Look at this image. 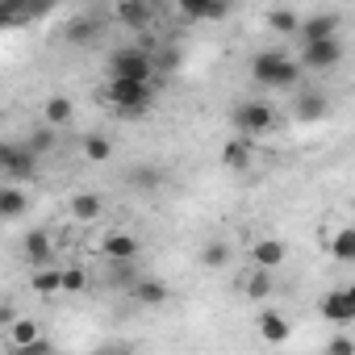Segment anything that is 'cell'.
Masks as SVG:
<instances>
[{
	"label": "cell",
	"mask_w": 355,
	"mask_h": 355,
	"mask_svg": "<svg viewBox=\"0 0 355 355\" xmlns=\"http://www.w3.org/2000/svg\"><path fill=\"white\" fill-rule=\"evenodd\" d=\"M251 80L259 88H297L301 84V63H293L284 51H263L251 59Z\"/></svg>",
	"instance_id": "cell-1"
},
{
	"label": "cell",
	"mask_w": 355,
	"mask_h": 355,
	"mask_svg": "<svg viewBox=\"0 0 355 355\" xmlns=\"http://www.w3.org/2000/svg\"><path fill=\"white\" fill-rule=\"evenodd\" d=\"M105 96H109V105H113L117 113H125V117H142V113H146V105H150V84H146V80L113 76V80H109V88H105Z\"/></svg>",
	"instance_id": "cell-2"
},
{
	"label": "cell",
	"mask_w": 355,
	"mask_h": 355,
	"mask_svg": "<svg viewBox=\"0 0 355 355\" xmlns=\"http://www.w3.org/2000/svg\"><path fill=\"white\" fill-rule=\"evenodd\" d=\"M230 125H234V134H247V138L272 134V130H276V109H272L268 101H243V105L230 113Z\"/></svg>",
	"instance_id": "cell-3"
},
{
	"label": "cell",
	"mask_w": 355,
	"mask_h": 355,
	"mask_svg": "<svg viewBox=\"0 0 355 355\" xmlns=\"http://www.w3.org/2000/svg\"><path fill=\"white\" fill-rule=\"evenodd\" d=\"M338 59H343V42H338V38L301 42V67H305V71H330Z\"/></svg>",
	"instance_id": "cell-4"
},
{
	"label": "cell",
	"mask_w": 355,
	"mask_h": 355,
	"mask_svg": "<svg viewBox=\"0 0 355 355\" xmlns=\"http://www.w3.org/2000/svg\"><path fill=\"white\" fill-rule=\"evenodd\" d=\"M150 71H155V63H150L146 51L125 46V51H113L109 55V76H125V80H146L150 84Z\"/></svg>",
	"instance_id": "cell-5"
},
{
	"label": "cell",
	"mask_w": 355,
	"mask_h": 355,
	"mask_svg": "<svg viewBox=\"0 0 355 355\" xmlns=\"http://www.w3.org/2000/svg\"><path fill=\"white\" fill-rule=\"evenodd\" d=\"M0 167H5L9 180H34V175H38V155L30 146L5 142V146H0Z\"/></svg>",
	"instance_id": "cell-6"
},
{
	"label": "cell",
	"mask_w": 355,
	"mask_h": 355,
	"mask_svg": "<svg viewBox=\"0 0 355 355\" xmlns=\"http://www.w3.org/2000/svg\"><path fill=\"white\" fill-rule=\"evenodd\" d=\"M326 109H330V101H326L318 88H301V92H297V105H293L297 121H322Z\"/></svg>",
	"instance_id": "cell-7"
},
{
	"label": "cell",
	"mask_w": 355,
	"mask_h": 355,
	"mask_svg": "<svg viewBox=\"0 0 355 355\" xmlns=\"http://www.w3.org/2000/svg\"><path fill=\"white\" fill-rule=\"evenodd\" d=\"M322 318L326 322H355V301L347 297V288H334V293H326L322 297Z\"/></svg>",
	"instance_id": "cell-8"
},
{
	"label": "cell",
	"mask_w": 355,
	"mask_h": 355,
	"mask_svg": "<svg viewBox=\"0 0 355 355\" xmlns=\"http://www.w3.org/2000/svg\"><path fill=\"white\" fill-rule=\"evenodd\" d=\"M297 38H301V42H313V38H338V17H334V13H313V17L301 21Z\"/></svg>",
	"instance_id": "cell-9"
},
{
	"label": "cell",
	"mask_w": 355,
	"mask_h": 355,
	"mask_svg": "<svg viewBox=\"0 0 355 355\" xmlns=\"http://www.w3.org/2000/svg\"><path fill=\"white\" fill-rule=\"evenodd\" d=\"M251 159H255V146H251L247 134H239V138H230V142L222 146V163H226L230 171H247Z\"/></svg>",
	"instance_id": "cell-10"
},
{
	"label": "cell",
	"mask_w": 355,
	"mask_h": 355,
	"mask_svg": "<svg viewBox=\"0 0 355 355\" xmlns=\"http://www.w3.org/2000/svg\"><path fill=\"white\" fill-rule=\"evenodd\" d=\"M117 21L130 30H142V26H150V5L146 0H117Z\"/></svg>",
	"instance_id": "cell-11"
},
{
	"label": "cell",
	"mask_w": 355,
	"mask_h": 355,
	"mask_svg": "<svg viewBox=\"0 0 355 355\" xmlns=\"http://www.w3.org/2000/svg\"><path fill=\"white\" fill-rule=\"evenodd\" d=\"M71 214H76V222H101L105 197H101V193H76V197H71Z\"/></svg>",
	"instance_id": "cell-12"
},
{
	"label": "cell",
	"mask_w": 355,
	"mask_h": 355,
	"mask_svg": "<svg viewBox=\"0 0 355 355\" xmlns=\"http://www.w3.org/2000/svg\"><path fill=\"white\" fill-rule=\"evenodd\" d=\"M284 243L280 239H259L255 247H251V259H255V268H280L284 263Z\"/></svg>",
	"instance_id": "cell-13"
},
{
	"label": "cell",
	"mask_w": 355,
	"mask_h": 355,
	"mask_svg": "<svg viewBox=\"0 0 355 355\" xmlns=\"http://www.w3.org/2000/svg\"><path fill=\"white\" fill-rule=\"evenodd\" d=\"M259 334L272 343V347H280V343H288V322H284V313H276V309H263L259 313Z\"/></svg>",
	"instance_id": "cell-14"
},
{
	"label": "cell",
	"mask_w": 355,
	"mask_h": 355,
	"mask_svg": "<svg viewBox=\"0 0 355 355\" xmlns=\"http://www.w3.org/2000/svg\"><path fill=\"white\" fill-rule=\"evenodd\" d=\"M101 255H109V259L125 263V259H134V255H138V239H134V234H109V239L101 243Z\"/></svg>",
	"instance_id": "cell-15"
},
{
	"label": "cell",
	"mask_w": 355,
	"mask_h": 355,
	"mask_svg": "<svg viewBox=\"0 0 355 355\" xmlns=\"http://www.w3.org/2000/svg\"><path fill=\"white\" fill-rule=\"evenodd\" d=\"M26 209H30V201H26L21 189H0V218L5 222H17Z\"/></svg>",
	"instance_id": "cell-16"
},
{
	"label": "cell",
	"mask_w": 355,
	"mask_h": 355,
	"mask_svg": "<svg viewBox=\"0 0 355 355\" xmlns=\"http://www.w3.org/2000/svg\"><path fill=\"white\" fill-rule=\"evenodd\" d=\"M51 255H55V247H51V239H46V230H30V234H26V259L42 268V263L51 259Z\"/></svg>",
	"instance_id": "cell-17"
},
{
	"label": "cell",
	"mask_w": 355,
	"mask_h": 355,
	"mask_svg": "<svg viewBox=\"0 0 355 355\" xmlns=\"http://www.w3.org/2000/svg\"><path fill=\"white\" fill-rule=\"evenodd\" d=\"M130 293L138 305H167V284H159V280H138V284H130Z\"/></svg>",
	"instance_id": "cell-18"
},
{
	"label": "cell",
	"mask_w": 355,
	"mask_h": 355,
	"mask_svg": "<svg viewBox=\"0 0 355 355\" xmlns=\"http://www.w3.org/2000/svg\"><path fill=\"white\" fill-rule=\"evenodd\" d=\"M180 13H189L193 21H209V17H222V0H175Z\"/></svg>",
	"instance_id": "cell-19"
},
{
	"label": "cell",
	"mask_w": 355,
	"mask_h": 355,
	"mask_svg": "<svg viewBox=\"0 0 355 355\" xmlns=\"http://www.w3.org/2000/svg\"><path fill=\"white\" fill-rule=\"evenodd\" d=\"M30 288H34L38 297H55V293L63 288V272H55V268H38V272L30 276Z\"/></svg>",
	"instance_id": "cell-20"
},
{
	"label": "cell",
	"mask_w": 355,
	"mask_h": 355,
	"mask_svg": "<svg viewBox=\"0 0 355 355\" xmlns=\"http://www.w3.org/2000/svg\"><path fill=\"white\" fill-rule=\"evenodd\" d=\"M326 247H330V255H334V259H343V263H351V259H355V230H351V226H343V230H334Z\"/></svg>",
	"instance_id": "cell-21"
},
{
	"label": "cell",
	"mask_w": 355,
	"mask_h": 355,
	"mask_svg": "<svg viewBox=\"0 0 355 355\" xmlns=\"http://www.w3.org/2000/svg\"><path fill=\"white\" fill-rule=\"evenodd\" d=\"M42 117H46V125H67V121L76 117V105H71L67 96H51L46 109H42Z\"/></svg>",
	"instance_id": "cell-22"
},
{
	"label": "cell",
	"mask_w": 355,
	"mask_h": 355,
	"mask_svg": "<svg viewBox=\"0 0 355 355\" xmlns=\"http://www.w3.org/2000/svg\"><path fill=\"white\" fill-rule=\"evenodd\" d=\"M130 184H134L138 193H159V189H163V171H159V167H134V171H130Z\"/></svg>",
	"instance_id": "cell-23"
},
{
	"label": "cell",
	"mask_w": 355,
	"mask_h": 355,
	"mask_svg": "<svg viewBox=\"0 0 355 355\" xmlns=\"http://www.w3.org/2000/svg\"><path fill=\"white\" fill-rule=\"evenodd\" d=\"M263 21H268L272 34H297V30H301V17H297L293 9H272Z\"/></svg>",
	"instance_id": "cell-24"
},
{
	"label": "cell",
	"mask_w": 355,
	"mask_h": 355,
	"mask_svg": "<svg viewBox=\"0 0 355 355\" xmlns=\"http://www.w3.org/2000/svg\"><path fill=\"white\" fill-rule=\"evenodd\" d=\"M38 334H42V330H38V322L21 318V322H13V326H9V347H13V351H21V347H30Z\"/></svg>",
	"instance_id": "cell-25"
},
{
	"label": "cell",
	"mask_w": 355,
	"mask_h": 355,
	"mask_svg": "<svg viewBox=\"0 0 355 355\" xmlns=\"http://www.w3.org/2000/svg\"><path fill=\"white\" fill-rule=\"evenodd\" d=\"M96 34H101V21H92V17H80V21L67 26V42H71V46H84V42H92Z\"/></svg>",
	"instance_id": "cell-26"
},
{
	"label": "cell",
	"mask_w": 355,
	"mask_h": 355,
	"mask_svg": "<svg viewBox=\"0 0 355 355\" xmlns=\"http://www.w3.org/2000/svg\"><path fill=\"white\" fill-rule=\"evenodd\" d=\"M109 155H113V142H109L105 134H88V138H84V159H88V163H105Z\"/></svg>",
	"instance_id": "cell-27"
},
{
	"label": "cell",
	"mask_w": 355,
	"mask_h": 355,
	"mask_svg": "<svg viewBox=\"0 0 355 355\" xmlns=\"http://www.w3.org/2000/svg\"><path fill=\"white\" fill-rule=\"evenodd\" d=\"M272 288H276V284H272V268H255V276L247 280V297L263 301V297H268Z\"/></svg>",
	"instance_id": "cell-28"
},
{
	"label": "cell",
	"mask_w": 355,
	"mask_h": 355,
	"mask_svg": "<svg viewBox=\"0 0 355 355\" xmlns=\"http://www.w3.org/2000/svg\"><path fill=\"white\" fill-rule=\"evenodd\" d=\"M226 259H230V247H226V243H209V247L201 251V263H205V268H222Z\"/></svg>",
	"instance_id": "cell-29"
},
{
	"label": "cell",
	"mask_w": 355,
	"mask_h": 355,
	"mask_svg": "<svg viewBox=\"0 0 355 355\" xmlns=\"http://www.w3.org/2000/svg\"><path fill=\"white\" fill-rule=\"evenodd\" d=\"M88 288V272L84 268H63V293H84Z\"/></svg>",
	"instance_id": "cell-30"
},
{
	"label": "cell",
	"mask_w": 355,
	"mask_h": 355,
	"mask_svg": "<svg viewBox=\"0 0 355 355\" xmlns=\"http://www.w3.org/2000/svg\"><path fill=\"white\" fill-rule=\"evenodd\" d=\"M55 125H46V130H38V134H30V150L34 155H46L51 146H55V134H51Z\"/></svg>",
	"instance_id": "cell-31"
},
{
	"label": "cell",
	"mask_w": 355,
	"mask_h": 355,
	"mask_svg": "<svg viewBox=\"0 0 355 355\" xmlns=\"http://www.w3.org/2000/svg\"><path fill=\"white\" fill-rule=\"evenodd\" d=\"M51 351H55V347H51V343H46V338H42V334H38V338H34V343H30V347H21V351H17V355H51Z\"/></svg>",
	"instance_id": "cell-32"
},
{
	"label": "cell",
	"mask_w": 355,
	"mask_h": 355,
	"mask_svg": "<svg viewBox=\"0 0 355 355\" xmlns=\"http://www.w3.org/2000/svg\"><path fill=\"white\" fill-rule=\"evenodd\" d=\"M330 351H338V355H351V351H355V343H351V338H330Z\"/></svg>",
	"instance_id": "cell-33"
},
{
	"label": "cell",
	"mask_w": 355,
	"mask_h": 355,
	"mask_svg": "<svg viewBox=\"0 0 355 355\" xmlns=\"http://www.w3.org/2000/svg\"><path fill=\"white\" fill-rule=\"evenodd\" d=\"M13 322H17V309L5 301V305H0V326H13Z\"/></svg>",
	"instance_id": "cell-34"
},
{
	"label": "cell",
	"mask_w": 355,
	"mask_h": 355,
	"mask_svg": "<svg viewBox=\"0 0 355 355\" xmlns=\"http://www.w3.org/2000/svg\"><path fill=\"white\" fill-rule=\"evenodd\" d=\"M347 297H351V301H355V284H347Z\"/></svg>",
	"instance_id": "cell-35"
}]
</instances>
